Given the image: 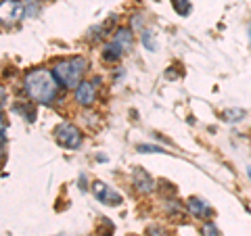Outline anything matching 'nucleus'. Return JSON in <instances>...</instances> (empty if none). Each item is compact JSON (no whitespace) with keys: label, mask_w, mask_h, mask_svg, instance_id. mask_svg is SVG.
<instances>
[{"label":"nucleus","mask_w":251,"mask_h":236,"mask_svg":"<svg viewBox=\"0 0 251 236\" xmlns=\"http://www.w3.org/2000/svg\"><path fill=\"white\" fill-rule=\"evenodd\" d=\"M143 44L147 46V50H155V48H157L155 38H153L151 31H143Z\"/></svg>","instance_id":"4468645a"},{"label":"nucleus","mask_w":251,"mask_h":236,"mask_svg":"<svg viewBox=\"0 0 251 236\" xmlns=\"http://www.w3.org/2000/svg\"><path fill=\"white\" fill-rule=\"evenodd\" d=\"M15 111H17V113H23V115L27 113V121H34V119H36V111H34V107H29V105H25V107L17 105V107H15Z\"/></svg>","instance_id":"ddd939ff"},{"label":"nucleus","mask_w":251,"mask_h":236,"mask_svg":"<svg viewBox=\"0 0 251 236\" xmlns=\"http://www.w3.org/2000/svg\"><path fill=\"white\" fill-rule=\"evenodd\" d=\"M25 90L36 103L49 105L54 100L59 92V84L54 73L46 71V69H34L25 75Z\"/></svg>","instance_id":"f257e3e1"},{"label":"nucleus","mask_w":251,"mask_h":236,"mask_svg":"<svg viewBox=\"0 0 251 236\" xmlns=\"http://www.w3.org/2000/svg\"><path fill=\"white\" fill-rule=\"evenodd\" d=\"M23 17V4L17 0H4L0 2V21L2 23H15Z\"/></svg>","instance_id":"20e7f679"},{"label":"nucleus","mask_w":251,"mask_h":236,"mask_svg":"<svg viewBox=\"0 0 251 236\" xmlns=\"http://www.w3.org/2000/svg\"><path fill=\"white\" fill-rule=\"evenodd\" d=\"M113 42L120 46V50H122V52H128V50L132 48V31H130V29H126V27L117 29V34H115V38H113Z\"/></svg>","instance_id":"6e6552de"},{"label":"nucleus","mask_w":251,"mask_h":236,"mask_svg":"<svg viewBox=\"0 0 251 236\" xmlns=\"http://www.w3.org/2000/svg\"><path fill=\"white\" fill-rule=\"evenodd\" d=\"M75 100L82 107H88L94 103V84L92 82H80L75 88Z\"/></svg>","instance_id":"423d86ee"},{"label":"nucleus","mask_w":251,"mask_h":236,"mask_svg":"<svg viewBox=\"0 0 251 236\" xmlns=\"http://www.w3.org/2000/svg\"><path fill=\"white\" fill-rule=\"evenodd\" d=\"M122 50H120V46H117L115 42H111V44H107V48H105V59L107 61H117L122 57Z\"/></svg>","instance_id":"9d476101"},{"label":"nucleus","mask_w":251,"mask_h":236,"mask_svg":"<svg viewBox=\"0 0 251 236\" xmlns=\"http://www.w3.org/2000/svg\"><path fill=\"white\" fill-rule=\"evenodd\" d=\"M188 209H191V213L197 215V217H207L209 215V205L201 199H188Z\"/></svg>","instance_id":"1a4fd4ad"},{"label":"nucleus","mask_w":251,"mask_h":236,"mask_svg":"<svg viewBox=\"0 0 251 236\" xmlns=\"http://www.w3.org/2000/svg\"><path fill=\"white\" fill-rule=\"evenodd\" d=\"M54 134H57V142L65 148H77L82 144V134L72 123H61Z\"/></svg>","instance_id":"7ed1b4c3"},{"label":"nucleus","mask_w":251,"mask_h":236,"mask_svg":"<svg viewBox=\"0 0 251 236\" xmlns=\"http://www.w3.org/2000/svg\"><path fill=\"white\" fill-rule=\"evenodd\" d=\"M134 184H136V188H138L140 192H151L153 188H155L153 178L149 176L145 169H140V167L134 169Z\"/></svg>","instance_id":"0eeeda50"},{"label":"nucleus","mask_w":251,"mask_h":236,"mask_svg":"<svg viewBox=\"0 0 251 236\" xmlns=\"http://www.w3.org/2000/svg\"><path fill=\"white\" fill-rule=\"evenodd\" d=\"M4 98H6V92H4V88H2V86H0V107H2Z\"/></svg>","instance_id":"6ab92c4d"},{"label":"nucleus","mask_w":251,"mask_h":236,"mask_svg":"<svg viewBox=\"0 0 251 236\" xmlns=\"http://www.w3.org/2000/svg\"><path fill=\"white\" fill-rule=\"evenodd\" d=\"M138 151H140V153H163V148H159V146H151V144H140V146H138Z\"/></svg>","instance_id":"dca6fc26"},{"label":"nucleus","mask_w":251,"mask_h":236,"mask_svg":"<svg viewBox=\"0 0 251 236\" xmlns=\"http://www.w3.org/2000/svg\"><path fill=\"white\" fill-rule=\"evenodd\" d=\"M174 9L182 15H188V11H191V0H174Z\"/></svg>","instance_id":"9b49d317"},{"label":"nucleus","mask_w":251,"mask_h":236,"mask_svg":"<svg viewBox=\"0 0 251 236\" xmlns=\"http://www.w3.org/2000/svg\"><path fill=\"white\" fill-rule=\"evenodd\" d=\"M86 67H88V61L82 57H75V59H67V61L57 63L52 73L59 80V84H63L65 88H75V84H80V80H82Z\"/></svg>","instance_id":"f03ea898"},{"label":"nucleus","mask_w":251,"mask_h":236,"mask_svg":"<svg viewBox=\"0 0 251 236\" xmlns=\"http://www.w3.org/2000/svg\"><path fill=\"white\" fill-rule=\"evenodd\" d=\"M247 171H249V178H251V167H249V169H247Z\"/></svg>","instance_id":"aec40b11"},{"label":"nucleus","mask_w":251,"mask_h":236,"mask_svg":"<svg viewBox=\"0 0 251 236\" xmlns=\"http://www.w3.org/2000/svg\"><path fill=\"white\" fill-rule=\"evenodd\" d=\"M0 136H6V121H4L2 113H0Z\"/></svg>","instance_id":"f3484780"},{"label":"nucleus","mask_w":251,"mask_h":236,"mask_svg":"<svg viewBox=\"0 0 251 236\" xmlns=\"http://www.w3.org/2000/svg\"><path fill=\"white\" fill-rule=\"evenodd\" d=\"M241 117H245V111L243 109H234V111H224V119H228V121H239Z\"/></svg>","instance_id":"f8f14e48"},{"label":"nucleus","mask_w":251,"mask_h":236,"mask_svg":"<svg viewBox=\"0 0 251 236\" xmlns=\"http://www.w3.org/2000/svg\"><path fill=\"white\" fill-rule=\"evenodd\" d=\"M203 236H220V232L214 224H205L203 226Z\"/></svg>","instance_id":"2eb2a0df"},{"label":"nucleus","mask_w":251,"mask_h":236,"mask_svg":"<svg viewBox=\"0 0 251 236\" xmlns=\"http://www.w3.org/2000/svg\"><path fill=\"white\" fill-rule=\"evenodd\" d=\"M4 142H6V136H0V159H4Z\"/></svg>","instance_id":"a211bd4d"},{"label":"nucleus","mask_w":251,"mask_h":236,"mask_svg":"<svg viewBox=\"0 0 251 236\" xmlns=\"http://www.w3.org/2000/svg\"><path fill=\"white\" fill-rule=\"evenodd\" d=\"M92 192H94V196H97L100 203H105V205H120V203H122V196L117 194L113 188H109L103 182H94L92 184Z\"/></svg>","instance_id":"39448f33"}]
</instances>
